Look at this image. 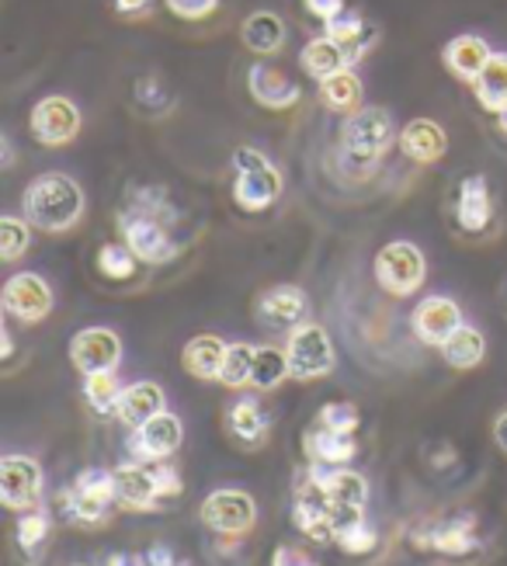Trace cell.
Wrapping results in <instances>:
<instances>
[{"label": "cell", "instance_id": "obj_1", "mask_svg": "<svg viewBox=\"0 0 507 566\" xmlns=\"http://www.w3.org/2000/svg\"><path fill=\"white\" fill-rule=\"evenodd\" d=\"M84 188L70 178V175H39L25 195H21V212L32 227L45 230V233H66L81 223L84 216Z\"/></svg>", "mask_w": 507, "mask_h": 566}, {"label": "cell", "instance_id": "obj_2", "mask_svg": "<svg viewBox=\"0 0 507 566\" xmlns=\"http://www.w3.org/2000/svg\"><path fill=\"white\" fill-rule=\"evenodd\" d=\"M393 146V118L385 108H358L341 126V157L355 170H372Z\"/></svg>", "mask_w": 507, "mask_h": 566}, {"label": "cell", "instance_id": "obj_3", "mask_svg": "<svg viewBox=\"0 0 507 566\" xmlns=\"http://www.w3.org/2000/svg\"><path fill=\"white\" fill-rule=\"evenodd\" d=\"M112 504H118V497H115V473L108 470H84L74 480V486L60 494V511L77 525H105Z\"/></svg>", "mask_w": 507, "mask_h": 566}, {"label": "cell", "instance_id": "obj_4", "mask_svg": "<svg viewBox=\"0 0 507 566\" xmlns=\"http://www.w3.org/2000/svg\"><path fill=\"white\" fill-rule=\"evenodd\" d=\"M285 352H288V365H293L296 379H324L334 373V365H337L334 344L320 324L293 327V334H288V340H285Z\"/></svg>", "mask_w": 507, "mask_h": 566}, {"label": "cell", "instance_id": "obj_5", "mask_svg": "<svg viewBox=\"0 0 507 566\" xmlns=\"http://www.w3.org/2000/svg\"><path fill=\"white\" fill-rule=\"evenodd\" d=\"M424 254L414 248V243L397 240L385 243V248L376 254V279L390 295H414L424 285Z\"/></svg>", "mask_w": 507, "mask_h": 566}, {"label": "cell", "instance_id": "obj_6", "mask_svg": "<svg viewBox=\"0 0 507 566\" xmlns=\"http://www.w3.org/2000/svg\"><path fill=\"white\" fill-rule=\"evenodd\" d=\"M118 230H123L126 248L142 264H167L178 254L171 233H167V227H163V219H157V216H147L139 209H126L123 216H118Z\"/></svg>", "mask_w": 507, "mask_h": 566}, {"label": "cell", "instance_id": "obj_7", "mask_svg": "<svg viewBox=\"0 0 507 566\" xmlns=\"http://www.w3.org/2000/svg\"><path fill=\"white\" fill-rule=\"evenodd\" d=\"M199 518L205 528L220 535H244L257 522V504L244 490H215V494L202 501Z\"/></svg>", "mask_w": 507, "mask_h": 566}, {"label": "cell", "instance_id": "obj_8", "mask_svg": "<svg viewBox=\"0 0 507 566\" xmlns=\"http://www.w3.org/2000/svg\"><path fill=\"white\" fill-rule=\"evenodd\" d=\"M0 497L11 511H32L42 501V465L29 455L0 459Z\"/></svg>", "mask_w": 507, "mask_h": 566}, {"label": "cell", "instance_id": "obj_9", "mask_svg": "<svg viewBox=\"0 0 507 566\" xmlns=\"http://www.w3.org/2000/svg\"><path fill=\"white\" fill-rule=\"evenodd\" d=\"M81 133V108L63 94H50L32 108V136L42 146H66Z\"/></svg>", "mask_w": 507, "mask_h": 566}, {"label": "cell", "instance_id": "obj_10", "mask_svg": "<svg viewBox=\"0 0 507 566\" xmlns=\"http://www.w3.org/2000/svg\"><path fill=\"white\" fill-rule=\"evenodd\" d=\"M181 438H184L181 417H175L171 410H160L147 424L133 431L129 455L136 462H163L181 449Z\"/></svg>", "mask_w": 507, "mask_h": 566}, {"label": "cell", "instance_id": "obj_11", "mask_svg": "<svg viewBox=\"0 0 507 566\" xmlns=\"http://www.w3.org/2000/svg\"><path fill=\"white\" fill-rule=\"evenodd\" d=\"M70 361H74L77 373L84 376L115 373L118 361H123V340L108 327H87L70 340Z\"/></svg>", "mask_w": 507, "mask_h": 566}, {"label": "cell", "instance_id": "obj_12", "mask_svg": "<svg viewBox=\"0 0 507 566\" xmlns=\"http://www.w3.org/2000/svg\"><path fill=\"white\" fill-rule=\"evenodd\" d=\"M4 310L11 316H18L21 324H39V319L50 316L53 310V289L42 275L21 272L14 279H8L4 285Z\"/></svg>", "mask_w": 507, "mask_h": 566}, {"label": "cell", "instance_id": "obj_13", "mask_svg": "<svg viewBox=\"0 0 507 566\" xmlns=\"http://www.w3.org/2000/svg\"><path fill=\"white\" fill-rule=\"evenodd\" d=\"M115 473V497L129 511H154L160 504V490H157V476L150 462H126L118 465Z\"/></svg>", "mask_w": 507, "mask_h": 566}, {"label": "cell", "instance_id": "obj_14", "mask_svg": "<svg viewBox=\"0 0 507 566\" xmlns=\"http://www.w3.org/2000/svg\"><path fill=\"white\" fill-rule=\"evenodd\" d=\"M458 327H463V310H458V303L445 300V295H431L414 313V334L424 344H434V348H442Z\"/></svg>", "mask_w": 507, "mask_h": 566}, {"label": "cell", "instance_id": "obj_15", "mask_svg": "<svg viewBox=\"0 0 507 566\" xmlns=\"http://www.w3.org/2000/svg\"><path fill=\"white\" fill-rule=\"evenodd\" d=\"M247 91H251V97H254L257 105L272 108V112L293 108V105L299 102V97H303L299 84H296V81H288L282 70H275V66H268V63H254V66L247 70Z\"/></svg>", "mask_w": 507, "mask_h": 566}, {"label": "cell", "instance_id": "obj_16", "mask_svg": "<svg viewBox=\"0 0 507 566\" xmlns=\"http://www.w3.org/2000/svg\"><path fill=\"white\" fill-rule=\"evenodd\" d=\"M282 195V175L268 164L257 170H236L233 185V202L244 212H264L272 209V202Z\"/></svg>", "mask_w": 507, "mask_h": 566}, {"label": "cell", "instance_id": "obj_17", "mask_svg": "<svg viewBox=\"0 0 507 566\" xmlns=\"http://www.w3.org/2000/svg\"><path fill=\"white\" fill-rule=\"evenodd\" d=\"M306 316V292L299 285H275L257 300V319L264 327H299Z\"/></svg>", "mask_w": 507, "mask_h": 566}, {"label": "cell", "instance_id": "obj_18", "mask_svg": "<svg viewBox=\"0 0 507 566\" xmlns=\"http://www.w3.org/2000/svg\"><path fill=\"white\" fill-rule=\"evenodd\" d=\"M303 449L313 462L320 465H334V470H341L348 465L355 455H358V441L355 434H345V431H334V428H324L320 421L313 424L303 438Z\"/></svg>", "mask_w": 507, "mask_h": 566}, {"label": "cell", "instance_id": "obj_19", "mask_svg": "<svg viewBox=\"0 0 507 566\" xmlns=\"http://www.w3.org/2000/svg\"><path fill=\"white\" fill-rule=\"evenodd\" d=\"M455 219L466 233H479L490 227L494 219V202H490V188L483 175H473L458 185V199H455Z\"/></svg>", "mask_w": 507, "mask_h": 566}, {"label": "cell", "instance_id": "obj_20", "mask_svg": "<svg viewBox=\"0 0 507 566\" xmlns=\"http://www.w3.org/2000/svg\"><path fill=\"white\" fill-rule=\"evenodd\" d=\"M400 150L418 164H434L445 157L448 136L434 118H414V122H406L400 133Z\"/></svg>", "mask_w": 507, "mask_h": 566}, {"label": "cell", "instance_id": "obj_21", "mask_svg": "<svg viewBox=\"0 0 507 566\" xmlns=\"http://www.w3.org/2000/svg\"><path fill=\"white\" fill-rule=\"evenodd\" d=\"M313 470H317L324 490H327V497L330 504L337 507H361L366 511V501H369V480L348 470V465H341V470H334V465H320V462H309Z\"/></svg>", "mask_w": 507, "mask_h": 566}, {"label": "cell", "instance_id": "obj_22", "mask_svg": "<svg viewBox=\"0 0 507 566\" xmlns=\"http://www.w3.org/2000/svg\"><path fill=\"white\" fill-rule=\"evenodd\" d=\"M226 348H230V344H223L215 334H199V337H191V340L184 344V352H181L184 373H188V376H196V379H205V382H220Z\"/></svg>", "mask_w": 507, "mask_h": 566}, {"label": "cell", "instance_id": "obj_23", "mask_svg": "<svg viewBox=\"0 0 507 566\" xmlns=\"http://www.w3.org/2000/svg\"><path fill=\"white\" fill-rule=\"evenodd\" d=\"M163 410V389L157 382H133L123 389V397H118V410L115 417L123 421L126 428H142L150 421V417H157Z\"/></svg>", "mask_w": 507, "mask_h": 566}, {"label": "cell", "instance_id": "obj_24", "mask_svg": "<svg viewBox=\"0 0 507 566\" xmlns=\"http://www.w3.org/2000/svg\"><path fill=\"white\" fill-rule=\"evenodd\" d=\"M490 56H494V49L483 42L479 35H455L445 45V66L455 73L458 81H466V84H473L479 77L483 66L490 63Z\"/></svg>", "mask_w": 507, "mask_h": 566}, {"label": "cell", "instance_id": "obj_25", "mask_svg": "<svg viewBox=\"0 0 507 566\" xmlns=\"http://www.w3.org/2000/svg\"><path fill=\"white\" fill-rule=\"evenodd\" d=\"M299 63L303 70L309 73L313 81H327L334 77V73H341V70H351V56H348V49L345 45H337L334 39L320 35V39H313L306 42V49L299 53Z\"/></svg>", "mask_w": 507, "mask_h": 566}, {"label": "cell", "instance_id": "obj_26", "mask_svg": "<svg viewBox=\"0 0 507 566\" xmlns=\"http://www.w3.org/2000/svg\"><path fill=\"white\" fill-rule=\"evenodd\" d=\"M240 39L257 56H272L285 45V21L275 11H254L244 24H240Z\"/></svg>", "mask_w": 507, "mask_h": 566}, {"label": "cell", "instance_id": "obj_27", "mask_svg": "<svg viewBox=\"0 0 507 566\" xmlns=\"http://www.w3.org/2000/svg\"><path fill=\"white\" fill-rule=\"evenodd\" d=\"M414 543H421V549H434L445 556H469L476 549V535H473V518H455L445 522L439 528H431L427 535H414Z\"/></svg>", "mask_w": 507, "mask_h": 566}, {"label": "cell", "instance_id": "obj_28", "mask_svg": "<svg viewBox=\"0 0 507 566\" xmlns=\"http://www.w3.org/2000/svg\"><path fill=\"white\" fill-rule=\"evenodd\" d=\"M324 35L334 39L337 45H345L351 63H358L361 56H366L369 45L376 42V32L358 14H337V18L324 21Z\"/></svg>", "mask_w": 507, "mask_h": 566}, {"label": "cell", "instance_id": "obj_29", "mask_svg": "<svg viewBox=\"0 0 507 566\" xmlns=\"http://www.w3.org/2000/svg\"><path fill=\"white\" fill-rule=\"evenodd\" d=\"M476 102L487 112H504L507 108V53H494L490 63L483 66V73L473 81Z\"/></svg>", "mask_w": 507, "mask_h": 566}, {"label": "cell", "instance_id": "obj_30", "mask_svg": "<svg viewBox=\"0 0 507 566\" xmlns=\"http://www.w3.org/2000/svg\"><path fill=\"white\" fill-rule=\"evenodd\" d=\"M288 376H293V365H288V352L285 348H272V344H264V348L254 352V373H251V386L268 392L275 386H282Z\"/></svg>", "mask_w": 507, "mask_h": 566}, {"label": "cell", "instance_id": "obj_31", "mask_svg": "<svg viewBox=\"0 0 507 566\" xmlns=\"http://www.w3.org/2000/svg\"><path fill=\"white\" fill-rule=\"evenodd\" d=\"M442 355L452 368H476L483 361V355H487V340H483V334L476 327L463 324L442 344Z\"/></svg>", "mask_w": 507, "mask_h": 566}, {"label": "cell", "instance_id": "obj_32", "mask_svg": "<svg viewBox=\"0 0 507 566\" xmlns=\"http://www.w3.org/2000/svg\"><path fill=\"white\" fill-rule=\"evenodd\" d=\"M230 434L236 441H244V446L257 449L264 434H268V417H264V410L254 400H240L230 410Z\"/></svg>", "mask_w": 507, "mask_h": 566}, {"label": "cell", "instance_id": "obj_33", "mask_svg": "<svg viewBox=\"0 0 507 566\" xmlns=\"http://www.w3.org/2000/svg\"><path fill=\"white\" fill-rule=\"evenodd\" d=\"M320 97H324V105L334 108V112H358L361 81L355 77L351 70H341V73H334V77L320 81Z\"/></svg>", "mask_w": 507, "mask_h": 566}, {"label": "cell", "instance_id": "obj_34", "mask_svg": "<svg viewBox=\"0 0 507 566\" xmlns=\"http://www.w3.org/2000/svg\"><path fill=\"white\" fill-rule=\"evenodd\" d=\"M126 386H118L115 373H94L84 376V397L87 403L98 410V413H115L118 410V397H123Z\"/></svg>", "mask_w": 507, "mask_h": 566}, {"label": "cell", "instance_id": "obj_35", "mask_svg": "<svg viewBox=\"0 0 507 566\" xmlns=\"http://www.w3.org/2000/svg\"><path fill=\"white\" fill-rule=\"evenodd\" d=\"M254 352L251 344H230L226 348V358H223V373H220V382L230 386V389H240V386H251V373H254Z\"/></svg>", "mask_w": 507, "mask_h": 566}, {"label": "cell", "instance_id": "obj_36", "mask_svg": "<svg viewBox=\"0 0 507 566\" xmlns=\"http://www.w3.org/2000/svg\"><path fill=\"white\" fill-rule=\"evenodd\" d=\"M98 268L102 275L112 279V282H126L136 275L139 268V258L126 248V243H105V248L98 251Z\"/></svg>", "mask_w": 507, "mask_h": 566}, {"label": "cell", "instance_id": "obj_37", "mask_svg": "<svg viewBox=\"0 0 507 566\" xmlns=\"http://www.w3.org/2000/svg\"><path fill=\"white\" fill-rule=\"evenodd\" d=\"M334 543L341 546L348 556H366V553H372L379 546V535H376V528L366 518H358V522H351L345 528H337Z\"/></svg>", "mask_w": 507, "mask_h": 566}, {"label": "cell", "instance_id": "obj_38", "mask_svg": "<svg viewBox=\"0 0 507 566\" xmlns=\"http://www.w3.org/2000/svg\"><path fill=\"white\" fill-rule=\"evenodd\" d=\"M29 248H32L29 223H21L18 216L0 219V261H18Z\"/></svg>", "mask_w": 507, "mask_h": 566}, {"label": "cell", "instance_id": "obj_39", "mask_svg": "<svg viewBox=\"0 0 507 566\" xmlns=\"http://www.w3.org/2000/svg\"><path fill=\"white\" fill-rule=\"evenodd\" d=\"M45 535H50V514L42 507H32V511H21V522H18V546L25 553H35Z\"/></svg>", "mask_w": 507, "mask_h": 566}, {"label": "cell", "instance_id": "obj_40", "mask_svg": "<svg viewBox=\"0 0 507 566\" xmlns=\"http://www.w3.org/2000/svg\"><path fill=\"white\" fill-rule=\"evenodd\" d=\"M317 421L324 428H334V431H345V434H355L358 424H361V413L355 403H327L320 413H317Z\"/></svg>", "mask_w": 507, "mask_h": 566}, {"label": "cell", "instance_id": "obj_41", "mask_svg": "<svg viewBox=\"0 0 507 566\" xmlns=\"http://www.w3.org/2000/svg\"><path fill=\"white\" fill-rule=\"evenodd\" d=\"M154 465V476H157V490H160V504L163 501H178L181 497V473L175 470V465H167V462H150Z\"/></svg>", "mask_w": 507, "mask_h": 566}, {"label": "cell", "instance_id": "obj_42", "mask_svg": "<svg viewBox=\"0 0 507 566\" xmlns=\"http://www.w3.org/2000/svg\"><path fill=\"white\" fill-rule=\"evenodd\" d=\"M163 4H167V11L184 21H202L220 8V0H163Z\"/></svg>", "mask_w": 507, "mask_h": 566}, {"label": "cell", "instance_id": "obj_43", "mask_svg": "<svg viewBox=\"0 0 507 566\" xmlns=\"http://www.w3.org/2000/svg\"><path fill=\"white\" fill-rule=\"evenodd\" d=\"M272 566H320V563L299 546H278L272 556Z\"/></svg>", "mask_w": 507, "mask_h": 566}, {"label": "cell", "instance_id": "obj_44", "mask_svg": "<svg viewBox=\"0 0 507 566\" xmlns=\"http://www.w3.org/2000/svg\"><path fill=\"white\" fill-rule=\"evenodd\" d=\"M306 11L313 18H320V21H330L337 14H345V0H303Z\"/></svg>", "mask_w": 507, "mask_h": 566}, {"label": "cell", "instance_id": "obj_45", "mask_svg": "<svg viewBox=\"0 0 507 566\" xmlns=\"http://www.w3.org/2000/svg\"><path fill=\"white\" fill-rule=\"evenodd\" d=\"M136 97H139V102H147V105L167 102V94L160 91V84H157L154 77H147V81H139V84H136Z\"/></svg>", "mask_w": 507, "mask_h": 566}, {"label": "cell", "instance_id": "obj_46", "mask_svg": "<svg viewBox=\"0 0 507 566\" xmlns=\"http://www.w3.org/2000/svg\"><path fill=\"white\" fill-rule=\"evenodd\" d=\"M178 559H175V553L167 549V546H154L150 553H147V566H175Z\"/></svg>", "mask_w": 507, "mask_h": 566}, {"label": "cell", "instance_id": "obj_47", "mask_svg": "<svg viewBox=\"0 0 507 566\" xmlns=\"http://www.w3.org/2000/svg\"><path fill=\"white\" fill-rule=\"evenodd\" d=\"M108 566H147V556H136V553H115L108 559Z\"/></svg>", "mask_w": 507, "mask_h": 566}, {"label": "cell", "instance_id": "obj_48", "mask_svg": "<svg viewBox=\"0 0 507 566\" xmlns=\"http://www.w3.org/2000/svg\"><path fill=\"white\" fill-rule=\"evenodd\" d=\"M494 441L500 446V452H507V410L497 417V424H494Z\"/></svg>", "mask_w": 507, "mask_h": 566}, {"label": "cell", "instance_id": "obj_49", "mask_svg": "<svg viewBox=\"0 0 507 566\" xmlns=\"http://www.w3.org/2000/svg\"><path fill=\"white\" fill-rule=\"evenodd\" d=\"M115 8L123 14H136V11H147L150 0H115Z\"/></svg>", "mask_w": 507, "mask_h": 566}, {"label": "cell", "instance_id": "obj_50", "mask_svg": "<svg viewBox=\"0 0 507 566\" xmlns=\"http://www.w3.org/2000/svg\"><path fill=\"white\" fill-rule=\"evenodd\" d=\"M497 126H500V133H507V108L497 112Z\"/></svg>", "mask_w": 507, "mask_h": 566}, {"label": "cell", "instance_id": "obj_51", "mask_svg": "<svg viewBox=\"0 0 507 566\" xmlns=\"http://www.w3.org/2000/svg\"><path fill=\"white\" fill-rule=\"evenodd\" d=\"M175 566H184V563H175Z\"/></svg>", "mask_w": 507, "mask_h": 566}]
</instances>
